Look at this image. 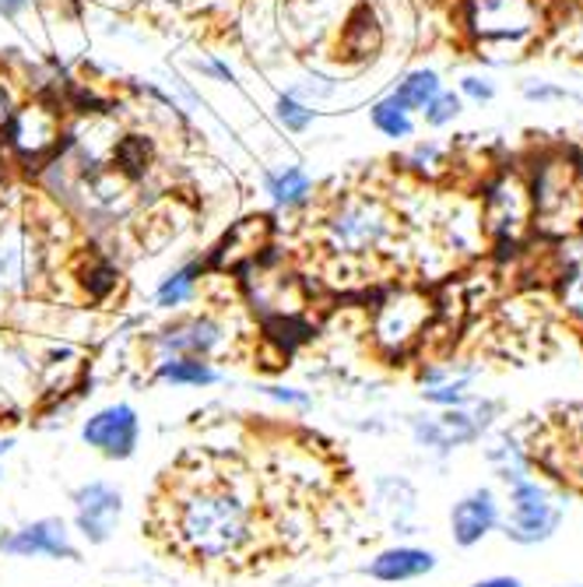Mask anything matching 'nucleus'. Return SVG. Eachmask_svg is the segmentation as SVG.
I'll list each match as a JSON object with an SVG mask.
<instances>
[{
	"instance_id": "f257e3e1",
	"label": "nucleus",
	"mask_w": 583,
	"mask_h": 587,
	"mask_svg": "<svg viewBox=\"0 0 583 587\" xmlns=\"http://www.w3.org/2000/svg\"><path fill=\"white\" fill-rule=\"evenodd\" d=\"M170 549L197 566H236L260 549V511L236 478L201 475L176 485L165 511Z\"/></svg>"
},
{
	"instance_id": "f03ea898",
	"label": "nucleus",
	"mask_w": 583,
	"mask_h": 587,
	"mask_svg": "<svg viewBox=\"0 0 583 587\" xmlns=\"http://www.w3.org/2000/svg\"><path fill=\"white\" fill-rule=\"evenodd\" d=\"M393 233H398V222L380 197L351 194L327 212L320 226V247L335 265L362 268L383 254Z\"/></svg>"
},
{
	"instance_id": "7ed1b4c3",
	"label": "nucleus",
	"mask_w": 583,
	"mask_h": 587,
	"mask_svg": "<svg viewBox=\"0 0 583 587\" xmlns=\"http://www.w3.org/2000/svg\"><path fill=\"white\" fill-rule=\"evenodd\" d=\"M552 0H468L464 25L478 50L524 56L549 29Z\"/></svg>"
},
{
	"instance_id": "20e7f679",
	"label": "nucleus",
	"mask_w": 583,
	"mask_h": 587,
	"mask_svg": "<svg viewBox=\"0 0 583 587\" xmlns=\"http://www.w3.org/2000/svg\"><path fill=\"white\" fill-rule=\"evenodd\" d=\"M236 328L218 313H180L165 320L149 338V352L155 362L162 359H204L215 362L225 352H233Z\"/></svg>"
},
{
	"instance_id": "39448f33",
	"label": "nucleus",
	"mask_w": 583,
	"mask_h": 587,
	"mask_svg": "<svg viewBox=\"0 0 583 587\" xmlns=\"http://www.w3.org/2000/svg\"><path fill=\"white\" fill-rule=\"evenodd\" d=\"M43 271V239L22 215H0V310L22 302Z\"/></svg>"
},
{
	"instance_id": "423d86ee",
	"label": "nucleus",
	"mask_w": 583,
	"mask_h": 587,
	"mask_svg": "<svg viewBox=\"0 0 583 587\" xmlns=\"http://www.w3.org/2000/svg\"><path fill=\"white\" fill-rule=\"evenodd\" d=\"M534 226V200L528 176L516 169H503L492 176L482 194V229L499 247H513Z\"/></svg>"
},
{
	"instance_id": "0eeeda50",
	"label": "nucleus",
	"mask_w": 583,
	"mask_h": 587,
	"mask_svg": "<svg viewBox=\"0 0 583 587\" xmlns=\"http://www.w3.org/2000/svg\"><path fill=\"white\" fill-rule=\"evenodd\" d=\"M71 528L85 545H106L120 532L123 514H127V496L116 482L89 478L71 493Z\"/></svg>"
},
{
	"instance_id": "6e6552de",
	"label": "nucleus",
	"mask_w": 583,
	"mask_h": 587,
	"mask_svg": "<svg viewBox=\"0 0 583 587\" xmlns=\"http://www.w3.org/2000/svg\"><path fill=\"white\" fill-rule=\"evenodd\" d=\"M562 524V507L549 496L545 485L520 475L510 482V517H507V538L516 545H538L549 542Z\"/></svg>"
},
{
	"instance_id": "1a4fd4ad",
	"label": "nucleus",
	"mask_w": 583,
	"mask_h": 587,
	"mask_svg": "<svg viewBox=\"0 0 583 587\" xmlns=\"http://www.w3.org/2000/svg\"><path fill=\"white\" fill-rule=\"evenodd\" d=\"M492 412L495 409L489 401H474V409L468 404V409H443L440 415H419L411 419V436L426 451L450 454L482 436L492 422Z\"/></svg>"
},
{
	"instance_id": "9d476101",
	"label": "nucleus",
	"mask_w": 583,
	"mask_h": 587,
	"mask_svg": "<svg viewBox=\"0 0 583 587\" xmlns=\"http://www.w3.org/2000/svg\"><path fill=\"white\" fill-rule=\"evenodd\" d=\"M81 443L106 461H127L141 443V415L131 401H113L81 422Z\"/></svg>"
},
{
	"instance_id": "9b49d317",
	"label": "nucleus",
	"mask_w": 583,
	"mask_h": 587,
	"mask_svg": "<svg viewBox=\"0 0 583 587\" xmlns=\"http://www.w3.org/2000/svg\"><path fill=\"white\" fill-rule=\"evenodd\" d=\"M426 323H429V299L415 289H398L372 313V338H377V346L383 352L401 356L422 338Z\"/></svg>"
},
{
	"instance_id": "f8f14e48",
	"label": "nucleus",
	"mask_w": 583,
	"mask_h": 587,
	"mask_svg": "<svg viewBox=\"0 0 583 587\" xmlns=\"http://www.w3.org/2000/svg\"><path fill=\"white\" fill-rule=\"evenodd\" d=\"M4 556L11 559H50V563H74L81 559L74 545V528L64 517H35L22 528H11L4 542Z\"/></svg>"
},
{
	"instance_id": "ddd939ff",
	"label": "nucleus",
	"mask_w": 583,
	"mask_h": 587,
	"mask_svg": "<svg viewBox=\"0 0 583 587\" xmlns=\"http://www.w3.org/2000/svg\"><path fill=\"white\" fill-rule=\"evenodd\" d=\"M503 514H499V500L489 485H478V490L464 493L461 500L453 503L450 511V535L453 545H461V549H471V545L485 542L495 528Z\"/></svg>"
},
{
	"instance_id": "4468645a",
	"label": "nucleus",
	"mask_w": 583,
	"mask_h": 587,
	"mask_svg": "<svg viewBox=\"0 0 583 587\" xmlns=\"http://www.w3.org/2000/svg\"><path fill=\"white\" fill-rule=\"evenodd\" d=\"M60 141V120L50 106L32 103L25 110H18L11 120V145L18 155L25 158H39L57 148Z\"/></svg>"
},
{
	"instance_id": "2eb2a0df",
	"label": "nucleus",
	"mask_w": 583,
	"mask_h": 587,
	"mask_svg": "<svg viewBox=\"0 0 583 587\" xmlns=\"http://www.w3.org/2000/svg\"><path fill=\"white\" fill-rule=\"evenodd\" d=\"M436 563L440 559H436L432 549H419V545H390V549L377 553L366 563V574L380 584H408V580L432 574Z\"/></svg>"
},
{
	"instance_id": "dca6fc26",
	"label": "nucleus",
	"mask_w": 583,
	"mask_h": 587,
	"mask_svg": "<svg viewBox=\"0 0 583 587\" xmlns=\"http://www.w3.org/2000/svg\"><path fill=\"white\" fill-rule=\"evenodd\" d=\"M372 503L393 532L411 535L415 517H419V493L405 475H380L372 482Z\"/></svg>"
},
{
	"instance_id": "f3484780",
	"label": "nucleus",
	"mask_w": 583,
	"mask_h": 587,
	"mask_svg": "<svg viewBox=\"0 0 583 587\" xmlns=\"http://www.w3.org/2000/svg\"><path fill=\"white\" fill-rule=\"evenodd\" d=\"M222 370L215 362L204 359H162L152 367V380L162 388H176V391H204L222 383Z\"/></svg>"
},
{
	"instance_id": "a211bd4d",
	"label": "nucleus",
	"mask_w": 583,
	"mask_h": 587,
	"mask_svg": "<svg viewBox=\"0 0 583 587\" xmlns=\"http://www.w3.org/2000/svg\"><path fill=\"white\" fill-rule=\"evenodd\" d=\"M201 278H204V265L201 260H186V265L173 268L158 281L155 289V307L158 310H183L186 302H194L197 289H201Z\"/></svg>"
},
{
	"instance_id": "6ab92c4d",
	"label": "nucleus",
	"mask_w": 583,
	"mask_h": 587,
	"mask_svg": "<svg viewBox=\"0 0 583 587\" xmlns=\"http://www.w3.org/2000/svg\"><path fill=\"white\" fill-rule=\"evenodd\" d=\"M264 190L270 194L278 208H303L309 197H314V179L306 176L299 166H285L278 173L264 176Z\"/></svg>"
},
{
	"instance_id": "aec40b11",
	"label": "nucleus",
	"mask_w": 583,
	"mask_h": 587,
	"mask_svg": "<svg viewBox=\"0 0 583 587\" xmlns=\"http://www.w3.org/2000/svg\"><path fill=\"white\" fill-rule=\"evenodd\" d=\"M440 92H443L440 74L429 71V68H419V71H408V74L398 81V89H393V99H398V103H401L408 113H415V110L422 113Z\"/></svg>"
},
{
	"instance_id": "412c9836",
	"label": "nucleus",
	"mask_w": 583,
	"mask_h": 587,
	"mask_svg": "<svg viewBox=\"0 0 583 587\" xmlns=\"http://www.w3.org/2000/svg\"><path fill=\"white\" fill-rule=\"evenodd\" d=\"M559 296L566 302V310L583 320V239L562 257V275H559Z\"/></svg>"
},
{
	"instance_id": "4be33fe9",
	"label": "nucleus",
	"mask_w": 583,
	"mask_h": 587,
	"mask_svg": "<svg viewBox=\"0 0 583 587\" xmlns=\"http://www.w3.org/2000/svg\"><path fill=\"white\" fill-rule=\"evenodd\" d=\"M372 127H377L383 137H393V141H401V137H411L415 124H411V113L398 103L393 95L380 99L377 106H372Z\"/></svg>"
},
{
	"instance_id": "5701e85b",
	"label": "nucleus",
	"mask_w": 583,
	"mask_h": 587,
	"mask_svg": "<svg viewBox=\"0 0 583 587\" xmlns=\"http://www.w3.org/2000/svg\"><path fill=\"white\" fill-rule=\"evenodd\" d=\"M468 383H471V373L436 383V388H422V401L436 404V409H468V404H474V398L468 394Z\"/></svg>"
},
{
	"instance_id": "b1692460",
	"label": "nucleus",
	"mask_w": 583,
	"mask_h": 587,
	"mask_svg": "<svg viewBox=\"0 0 583 587\" xmlns=\"http://www.w3.org/2000/svg\"><path fill=\"white\" fill-rule=\"evenodd\" d=\"M149 158H152V148L144 137H123L116 145V173L127 176V179H137L149 169Z\"/></svg>"
},
{
	"instance_id": "393cba45",
	"label": "nucleus",
	"mask_w": 583,
	"mask_h": 587,
	"mask_svg": "<svg viewBox=\"0 0 583 587\" xmlns=\"http://www.w3.org/2000/svg\"><path fill=\"white\" fill-rule=\"evenodd\" d=\"M275 116H278V124L285 131H292V134L309 131V127H314V120H317V113L309 110L306 103H299L296 95H282L278 103H275Z\"/></svg>"
},
{
	"instance_id": "a878e982",
	"label": "nucleus",
	"mask_w": 583,
	"mask_h": 587,
	"mask_svg": "<svg viewBox=\"0 0 583 587\" xmlns=\"http://www.w3.org/2000/svg\"><path fill=\"white\" fill-rule=\"evenodd\" d=\"M461 110H464V99L461 95H453V92H440L432 99V103L422 110V120L429 127H447V124H453L457 116H461Z\"/></svg>"
},
{
	"instance_id": "bb28decb",
	"label": "nucleus",
	"mask_w": 583,
	"mask_h": 587,
	"mask_svg": "<svg viewBox=\"0 0 583 587\" xmlns=\"http://www.w3.org/2000/svg\"><path fill=\"white\" fill-rule=\"evenodd\" d=\"M405 166H411L415 173L432 176L440 166H447V152L436 145V141H422V145H415L411 155L405 158Z\"/></svg>"
},
{
	"instance_id": "cd10ccee",
	"label": "nucleus",
	"mask_w": 583,
	"mask_h": 587,
	"mask_svg": "<svg viewBox=\"0 0 583 587\" xmlns=\"http://www.w3.org/2000/svg\"><path fill=\"white\" fill-rule=\"evenodd\" d=\"M270 401L285 404V409H296V412H309L314 409V394L303 391V388H288V383H267V388H260Z\"/></svg>"
},
{
	"instance_id": "c85d7f7f",
	"label": "nucleus",
	"mask_w": 583,
	"mask_h": 587,
	"mask_svg": "<svg viewBox=\"0 0 583 587\" xmlns=\"http://www.w3.org/2000/svg\"><path fill=\"white\" fill-rule=\"evenodd\" d=\"M461 99H471V103H492V99H495V85H492L489 78L468 74L461 81Z\"/></svg>"
},
{
	"instance_id": "c756f323",
	"label": "nucleus",
	"mask_w": 583,
	"mask_h": 587,
	"mask_svg": "<svg viewBox=\"0 0 583 587\" xmlns=\"http://www.w3.org/2000/svg\"><path fill=\"white\" fill-rule=\"evenodd\" d=\"M197 68H201L204 74L218 78V81H236L233 68H228V64H222V60H197Z\"/></svg>"
},
{
	"instance_id": "7c9ffc66",
	"label": "nucleus",
	"mask_w": 583,
	"mask_h": 587,
	"mask_svg": "<svg viewBox=\"0 0 583 587\" xmlns=\"http://www.w3.org/2000/svg\"><path fill=\"white\" fill-rule=\"evenodd\" d=\"M524 95L534 99V103H552V99H566V92H562V89H552V85H528Z\"/></svg>"
},
{
	"instance_id": "2f4dec72",
	"label": "nucleus",
	"mask_w": 583,
	"mask_h": 587,
	"mask_svg": "<svg viewBox=\"0 0 583 587\" xmlns=\"http://www.w3.org/2000/svg\"><path fill=\"white\" fill-rule=\"evenodd\" d=\"M29 4H32V0H0V14H4V18H18Z\"/></svg>"
},
{
	"instance_id": "473e14b6",
	"label": "nucleus",
	"mask_w": 583,
	"mask_h": 587,
	"mask_svg": "<svg viewBox=\"0 0 583 587\" xmlns=\"http://www.w3.org/2000/svg\"><path fill=\"white\" fill-rule=\"evenodd\" d=\"M471 587H524L516 577H485V580H474Z\"/></svg>"
},
{
	"instance_id": "72a5a7b5",
	"label": "nucleus",
	"mask_w": 583,
	"mask_h": 587,
	"mask_svg": "<svg viewBox=\"0 0 583 587\" xmlns=\"http://www.w3.org/2000/svg\"><path fill=\"white\" fill-rule=\"evenodd\" d=\"M14 447H18V440H14V436H0V461H4Z\"/></svg>"
},
{
	"instance_id": "f704fd0d",
	"label": "nucleus",
	"mask_w": 583,
	"mask_h": 587,
	"mask_svg": "<svg viewBox=\"0 0 583 587\" xmlns=\"http://www.w3.org/2000/svg\"><path fill=\"white\" fill-rule=\"evenodd\" d=\"M8 532H11V528H4V521H0V553H4V542H8Z\"/></svg>"
},
{
	"instance_id": "c9c22d12",
	"label": "nucleus",
	"mask_w": 583,
	"mask_h": 587,
	"mask_svg": "<svg viewBox=\"0 0 583 587\" xmlns=\"http://www.w3.org/2000/svg\"><path fill=\"white\" fill-rule=\"evenodd\" d=\"M152 4H176V0H152Z\"/></svg>"
},
{
	"instance_id": "e433bc0d",
	"label": "nucleus",
	"mask_w": 583,
	"mask_h": 587,
	"mask_svg": "<svg viewBox=\"0 0 583 587\" xmlns=\"http://www.w3.org/2000/svg\"><path fill=\"white\" fill-rule=\"evenodd\" d=\"M573 587H583V584H573Z\"/></svg>"
},
{
	"instance_id": "4c0bfd02",
	"label": "nucleus",
	"mask_w": 583,
	"mask_h": 587,
	"mask_svg": "<svg viewBox=\"0 0 583 587\" xmlns=\"http://www.w3.org/2000/svg\"><path fill=\"white\" fill-rule=\"evenodd\" d=\"M570 4H576V0H570Z\"/></svg>"
}]
</instances>
